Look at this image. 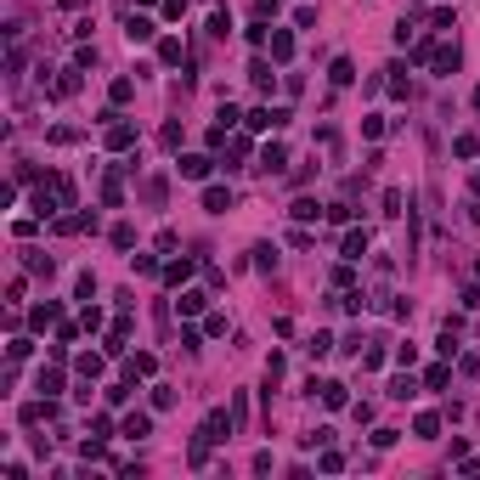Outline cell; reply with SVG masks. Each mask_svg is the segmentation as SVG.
<instances>
[{"label": "cell", "instance_id": "1", "mask_svg": "<svg viewBox=\"0 0 480 480\" xmlns=\"http://www.w3.org/2000/svg\"><path fill=\"white\" fill-rule=\"evenodd\" d=\"M192 441H204V447H221V441H232V418L226 413H209L204 424H198V435Z\"/></svg>", "mask_w": 480, "mask_h": 480}, {"label": "cell", "instance_id": "2", "mask_svg": "<svg viewBox=\"0 0 480 480\" xmlns=\"http://www.w3.org/2000/svg\"><path fill=\"white\" fill-rule=\"evenodd\" d=\"M102 119H108V147H113V153H124V147H136V124H124L119 113H102Z\"/></svg>", "mask_w": 480, "mask_h": 480}, {"label": "cell", "instance_id": "3", "mask_svg": "<svg viewBox=\"0 0 480 480\" xmlns=\"http://www.w3.org/2000/svg\"><path fill=\"white\" fill-rule=\"evenodd\" d=\"M288 119H294V113H288V108H254V113H249V119H243V124H249V130H283V124H288Z\"/></svg>", "mask_w": 480, "mask_h": 480}, {"label": "cell", "instance_id": "4", "mask_svg": "<svg viewBox=\"0 0 480 480\" xmlns=\"http://www.w3.org/2000/svg\"><path fill=\"white\" fill-rule=\"evenodd\" d=\"M339 249H345V260H351V266H356V260H367V249H373V238H367L362 226H351V232H345V243H339Z\"/></svg>", "mask_w": 480, "mask_h": 480}, {"label": "cell", "instance_id": "5", "mask_svg": "<svg viewBox=\"0 0 480 480\" xmlns=\"http://www.w3.org/2000/svg\"><path fill=\"white\" fill-rule=\"evenodd\" d=\"M153 373H158V356L153 351H136V356L124 362V379H153Z\"/></svg>", "mask_w": 480, "mask_h": 480}, {"label": "cell", "instance_id": "6", "mask_svg": "<svg viewBox=\"0 0 480 480\" xmlns=\"http://www.w3.org/2000/svg\"><path fill=\"white\" fill-rule=\"evenodd\" d=\"M124 40H130V46H147V40H153V17H124Z\"/></svg>", "mask_w": 480, "mask_h": 480}, {"label": "cell", "instance_id": "7", "mask_svg": "<svg viewBox=\"0 0 480 480\" xmlns=\"http://www.w3.org/2000/svg\"><path fill=\"white\" fill-rule=\"evenodd\" d=\"M119 435H130V441H147V435H153V418H147V413H124Z\"/></svg>", "mask_w": 480, "mask_h": 480}, {"label": "cell", "instance_id": "8", "mask_svg": "<svg viewBox=\"0 0 480 480\" xmlns=\"http://www.w3.org/2000/svg\"><path fill=\"white\" fill-rule=\"evenodd\" d=\"M266 46H272V63H288V57H294V34H288V28H272Z\"/></svg>", "mask_w": 480, "mask_h": 480}, {"label": "cell", "instance_id": "9", "mask_svg": "<svg viewBox=\"0 0 480 480\" xmlns=\"http://www.w3.org/2000/svg\"><path fill=\"white\" fill-rule=\"evenodd\" d=\"M209 164H215V158H204V153H187V158H181L176 169H181L187 181H204V176H209Z\"/></svg>", "mask_w": 480, "mask_h": 480}, {"label": "cell", "instance_id": "10", "mask_svg": "<svg viewBox=\"0 0 480 480\" xmlns=\"http://www.w3.org/2000/svg\"><path fill=\"white\" fill-rule=\"evenodd\" d=\"M204 305H209V294H204V288H181V299H176V311H181V317H198Z\"/></svg>", "mask_w": 480, "mask_h": 480}, {"label": "cell", "instance_id": "11", "mask_svg": "<svg viewBox=\"0 0 480 480\" xmlns=\"http://www.w3.org/2000/svg\"><path fill=\"white\" fill-rule=\"evenodd\" d=\"M74 367H79V379H102V367H108V351H85Z\"/></svg>", "mask_w": 480, "mask_h": 480}, {"label": "cell", "instance_id": "12", "mask_svg": "<svg viewBox=\"0 0 480 480\" xmlns=\"http://www.w3.org/2000/svg\"><path fill=\"white\" fill-rule=\"evenodd\" d=\"M23 266H28L34 277H51V272H57V260H51V254H40V249H23Z\"/></svg>", "mask_w": 480, "mask_h": 480}, {"label": "cell", "instance_id": "13", "mask_svg": "<svg viewBox=\"0 0 480 480\" xmlns=\"http://www.w3.org/2000/svg\"><path fill=\"white\" fill-rule=\"evenodd\" d=\"M418 396V379L413 373H396V379H390V402H413Z\"/></svg>", "mask_w": 480, "mask_h": 480}, {"label": "cell", "instance_id": "14", "mask_svg": "<svg viewBox=\"0 0 480 480\" xmlns=\"http://www.w3.org/2000/svg\"><path fill=\"white\" fill-rule=\"evenodd\" d=\"M283 164H288V147H283V142H272L266 153H260V169H266V176H277Z\"/></svg>", "mask_w": 480, "mask_h": 480}, {"label": "cell", "instance_id": "15", "mask_svg": "<svg viewBox=\"0 0 480 480\" xmlns=\"http://www.w3.org/2000/svg\"><path fill=\"white\" fill-rule=\"evenodd\" d=\"M28 322H34V328H51V322H63V305H51V299H46V305H34V311H28Z\"/></svg>", "mask_w": 480, "mask_h": 480}, {"label": "cell", "instance_id": "16", "mask_svg": "<svg viewBox=\"0 0 480 480\" xmlns=\"http://www.w3.org/2000/svg\"><path fill=\"white\" fill-rule=\"evenodd\" d=\"M204 209H209V215H226V209H232V192H226V187H209V192H204Z\"/></svg>", "mask_w": 480, "mask_h": 480}, {"label": "cell", "instance_id": "17", "mask_svg": "<svg viewBox=\"0 0 480 480\" xmlns=\"http://www.w3.org/2000/svg\"><path fill=\"white\" fill-rule=\"evenodd\" d=\"M102 204H108V209H119V204H124V187H119V169H108V181H102Z\"/></svg>", "mask_w": 480, "mask_h": 480}, {"label": "cell", "instance_id": "18", "mask_svg": "<svg viewBox=\"0 0 480 480\" xmlns=\"http://www.w3.org/2000/svg\"><path fill=\"white\" fill-rule=\"evenodd\" d=\"M187 277H192V260H169V266H164V283L169 288H181Z\"/></svg>", "mask_w": 480, "mask_h": 480}, {"label": "cell", "instance_id": "19", "mask_svg": "<svg viewBox=\"0 0 480 480\" xmlns=\"http://www.w3.org/2000/svg\"><path fill=\"white\" fill-rule=\"evenodd\" d=\"M317 209H322L317 198H294V204H288V215H294L299 226H305V221H317Z\"/></svg>", "mask_w": 480, "mask_h": 480}, {"label": "cell", "instance_id": "20", "mask_svg": "<svg viewBox=\"0 0 480 480\" xmlns=\"http://www.w3.org/2000/svg\"><path fill=\"white\" fill-rule=\"evenodd\" d=\"M328 79H333V85H351V79H356V63H351V57H333Z\"/></svg>", "mask_w": 480, "mask_h": 480}, {"label": "cell", "instance_id": "21", "mask_svg": "<svg viewBox=\"0 0 480 480\" xmlns=\"http://www.w3.org/2000/svg\"><path fill=\"white\" fill-rule=\"evenodd\" d=\"M345 402H351V396H345V384H339V379H328V384H322V407H333V413H339Z\"/></svg>", "mask_w": 480, "mask_h": 480}, {"label": "cell", "instance_id": "22", "mask_svg": "<svg viewBox=\"0 0 480 480\" xmlns=\"http://www.w3.org/2000/svg\"><path fill=\"white\" fill-rule=\"evenodd\" d=\"M108 97H113V108H124L130 97H136V79H113V85H108Z\"/></svg>", "mask_w": 480, "mask_h": 480}, {"label": "cell", "instance_id": "23", "mask_svg": "<svg viewBox=\"0 0 480 480\" xmlns=\"http://www.w3.org/2000/svg\"><path fill=\"white\" fill-rule=\"evenodd\" d=\"M34 384H40V396H57V390H63V373H57V367H40Z\"/></svg>", "mask_w": 480, "mask_h": 480}, {"label": "cell", "instance_id": "24", "mask_svg": "<svg viewBox=\"0 0 480 480\" xmlns=\"http://www.w3.org/2000/svg\"><path fill=\"white\" fill-rule=\"evenodd\" d=\"M424 384H429V390H447V384H452V367H447V362H435V367L424 373Z\"/></svg>", "mask_w": 480, "mask_h": 480}, {"label": "cell", "instance_id": "25", "mask_svg": "<svg viewBox=\"0 0 480 480\" xmlns=\"http://www.w3.org/2000/svg\"><path fill=\"white\" fill-rule=\"evenodd\" d=\"M413 429L424 435V441H435V435H441V418H435V413H418V418H413Z\"/></svg>", "mask_w": 480, "mask_h": 480}, {"label": "cell", "instance_id": "26", "mask_svg": "<svg viewBox=\"0 0 480 480\" xmlns=\"http://www.w3.org/2000/svg\"><path fill=\"white\" fill-rule=\"evenodd\" d=\"M187 51H181V40H158V63H169V68H176Z\"/></svg>", "mask_w": 480, "mask_h": 480}, {"label": "cell", "instance_id": "27", "mask_svg": "<svg viewBox=\"0 0 480 480\" xmlns=\"http://www.w3.org/2000/svg\"><path fill=\"white\" fill-rule=\"evenodd\" d=\"M333 351V333H311L305 339V356H328Z\"/></svg>", "mask_w": 480, "mask_h": 480}, {"label": "cell", "instance_id": "28", "mask_svg": "<svg viewBox=\"0 0 480 480\" xmlns=\"http://www.w3.org/2000/svg\"><path fill=\"white\" fill-rule=\"evenodd\" d=\"M74 91H79V68H68V74L51 85V97H74Z\"/></svg>", "mask_w": 480, "mask_h": 480}, {"label": "cell", "instance_id": "29", "mask_svg": "<svg viewBox=\"0 0 480 480\" xmlns=\"http://www.w3.org/2000/svg\"><path fill=\"white\" fill-rule=\"evenodd\" d=\"M458 57H463L458 46H441V51H435V68H441V74H452V68H458Z\"/></svg>", "mask_w": 480, "mask_h": 480}, {"label": "cell", "instance_id": "30", "mask_svg": "<svg viewBox=\"0 0 480 480\" xmlns=\"http://www.w3.org/2000/svg\"><path fill=\"white\" fill-rule=\"evenodd\" d=\"M254 266H260V272H277V249L260 243V249H254Z\"/></svg>", "mask_w": 480, "mask_h": 480}, {"label": "cell", "instance_id": "31", "mask_svg": "<svg viewBox=\"0 0 480 480\" xmlns=\"http://www.w3.org/2000/svg\"><path fill=\"white\" fill-rule=\"evenodd\" d=\"M317 469H322V474H339V469H345V458H339L333 447H322V458H317Z\"/></svg>", "mask_w": 480, "mask_h": 480}, {"label": "cell", "instance_id": "32", "mask_svg": "<svg viewBox=\"0 0 480 480\" xmlns=\"http://www.w3.org/2000/svg\"><path fill=\"white\" fill-rule=\"evenodd\" d=\"M209 34L226 40V34H232V12H215V17H209Z\"/></svg>", "mask_w": 480, "mask_h": 480}, {"label": "cell", "instance_id": "33", "mask_svg": "<svg viewBox=\"0 0 480 480\" xmlns=\"http://www.w3.org/2000/svg\"><path fill=\"white\" fill-rule=\"evenodd\" d=\"M74 294H79V299H97V277L79 272V277H74Z\"/></svg>", "mask_w": 480, "mask_h": 480}, {"label": "cell", "instance_id": "34", "mask_svg": "<svg viewBox=\"0 0 480 480\" xmlns=\"http://www.w3.org/2000/svg\"><path fill=\"white\" fill-rule=\"evenodd\" d=\"M79 328H85V333H97V328H102V311H97L91 299H85V317H79Z\"/></svg>", "mask_w": 480, "mask_h": 480}, {"label": "cell", "instance_id": "35", "mask_svg": "<svg viewBox=\"0 0 480 480\" xmlns=\"http://www.w3.org/2000/svg\"><path fill=\"white\" fill-rule=\"evenodd\" d=\"M249 74H254V85H260V91H272V79H277V74H272V63H254Z\"/></svg>", "mask_w": 480, "mask_h": 480}, {"label": "cell", "instance_id": "36", "mask_svg": "<svg viewBox=\"0 0 480 480\" xmlns=\"http://www.w3.org/2000/svg\"><path fill=\"white\" fill-rule=\"evenodd\" d=\"M458 305H463V311H480V283H469V288L458 294Z\"/></svg>", "mask_w": 480, "mask_h": 480}, {"label": "cell", "instance_id": "37", "mask_svg": "<svg viewBox=\"0 0 480 480\" xmlns=\"http://www.w3.org/2000/svg\"><path fill=\"white\" fill-rule=\"evenodd\" d=\"M452 153H458V158H474V153H480V142H474V136H458V142H452Z\"/></svg>", "mask_w": 480, "mask_h": 480}, {"label": "cell", "instance_id": "38", "mask_svg": "<svg viewBox=\"0 0 480 480\" xmlns=\"http://www.w3.org/2000/svg\"><path fill=\"white\" fill-rule=\"evenodd\" d=\"M153 407H158V413H164V407H176V390H169V384H158V390H153Z\"/></svg>", "mask_w": 480, "mask_h": 480}, {"label": "cell", "instance_id": "39", "mask_svg": "<svg viewBox=\"0 0 480 480\" xmlns=\"http://www.w3.org/2000/svg\"><path fill=\"white\" fill-rule=\"evenodd\" d=\"M51 142H57V147H68V142H79V130H74V124H57V130H51Z\"/></svg>", "mask_w": 480, "mask_h": 480}, {"label": "cell", "instance_id": "40", "mask_svg": "<svg viewBox=\"0 0 480 480\" xmlns=\"http://www.w3.org/2000/svg\"><path fill=\"white\" fill-rule=\"evenodd\" d=\"M113 243H119V249H130V243H136V226H124V221H119V226H113Z\"/></svg>", "mask_w": 480, "mask_h": 480}, {"label": "cell", "instance_id": "41", "mask_svg": "<svg viewBox=\"0 0 480 480\" xmlns=\"http://www.w3.org/2000/svg\"><path fill=\"white\" fill-rule=\"evenodd\" d=\"M254 17H260V23H272V17H277V0H254Z\"/></svg>", "mask_w": 480, "mask_h": 480}, {"label": "cell", "instance_id": "42", "mask_svg": "<svg viewBox=\"0 0 480 480\" xmlns=\"http://www.w3.org/2000/svg\"><path fill=\"white\" fill-rule=\"evenodd\" d=\"M181 12H187V0H164V23H176Z\"/></svg>", "mask_w": 480, "mask_h": 480}, {"label": "cell", "instance_id": "43", "mask_svg": "<svg viewBox=\"0 0 480 480\" xmlns=\"http://www.w3.org/2000/svg\"><path fill=\"white\" fill-rule=\"evenodd\" d=\"M469 221H474V226H480V198H469Z\"/></svg>", "mask_w": 480, "mask_h": 480}, {"label": "cell", "instance_id": "44", "mask_svg": "<svg viewBox=\"0 0 480 480\" xmlns=\"http://www.w3.org/2000/svg\"><path fill=\"white\" fill-rule=\"evenodd\" d=\"M474 108H480V85H474Z\"/></svg>", "mask_w": 480, "mask_h": 480}, {"label": "cell", "instance_id": "45", "mask_svg": "<svg viewBox=\"0 0 480 480\" xmlns=\"http://www.w3.org/2000/svg\"><path fill=\"white\" fill-rule=\"evenodd\" d=\"M474 272H480V266H474Z\"/></svg>", "mask_w": 480, "mask_h": 480}]
</instances>
